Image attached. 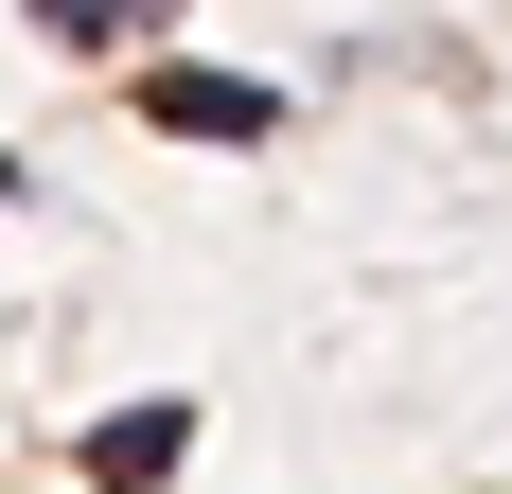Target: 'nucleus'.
<instances>
[{
  "label": "nucleus",
  "mask_w": 512,
  "mask_h": 494,
  "mask_svg": "<svg viewBox=\"0 0 512 494\" xmlns=\"http://www.w3.org/2000/svg\"><path fill=\"white\" fill-rule=\"evenodd\" d=\"M159 124H177V142H265V124H283V89H248V71H159Z\"/></svg>",
  "instance_id": "obj_1"
},
{
  "label": "nucleus",
  "mask_w": 512,
  "mask_h": 494,
  "mask_svg": "<svg viewBox=\"0 0 512 494\" xmlns=\"http://www.w3.org/2000/svg\"><path fill=\"white\" fill-rule=\"evenodd\" d=\"M177 442H195L177 406H124V424H89V477H106V494H142V477H159Z\"/></svg>",
  "instance_id": "obj_2"
},
{
  "label": "nucleus",
  "mask_w": 512,
  "mask_h": 494,
  "mask_svg": "<svg viewBox=\"0 0 512 494\" xmlns=\"http://www.w3.org/2000/svg\"><path fill=\"white\" fill-rule=\"evenodd\" d=\"M53 36H124V18H142V0H36Z\"/></svg>",
  "instance_id": "obj_3"
}]
</instances>
